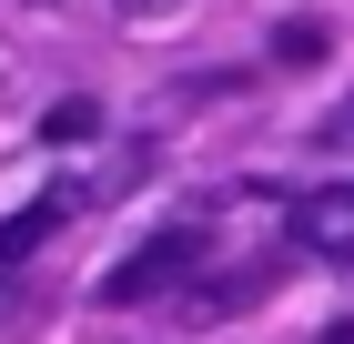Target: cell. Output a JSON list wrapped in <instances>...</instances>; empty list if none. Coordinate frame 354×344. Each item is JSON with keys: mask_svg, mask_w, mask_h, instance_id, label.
<instances>
[{"mask_svg": "<svg viewBox=\"0 0 354 344\" xmlns=\"http://www.w3.org/2000/svg\"><path fill=\"white\" fill-rule=\"evenodd\" d=\"M192 273H203V223H172V233L142 243L132 264H111V273H102V304H152V293L192 284Z\"/></svg>", "mask_w": 354, "mask_h": 344, "instance_id": "obj_1", "label": "cell"}, {"mask_svg": "<svg viewBox=\"0 0 354 344\" xmlns=\"http://www.w3.org/2000/svg\"><path fill=\"white\" fill-rule=\"evenodd\" d=\"M294 243L324 253V264H354V183H314L294 203Z\"/></svg>", "mask_w": 354, "mask_h": 344, "instance_id": "obj_2", "label": "cell"}, {"mask_svg": "<svg viewBox=\"0 0 354 344\" xmlns=\"http://www.w3.org/2000/svg\"><path fill=\"white\" fill-rule=\"evenodd\" d=\"M61 212H71L61 192H41V203H21V212H10V223H0V273H10V264H30V253L61 233Z\"/></svg>", "mask_w": 354, "mask_h": 344, "instance_id": "obj_3", "label": "cell"}, {"mask_svg": "<svg viewBox=\"0 0 354 344\" xmlns=\"http://www.w3.org/2000/svg\"><path fill=\"white\" fill-rule=\"evenodd\" d=\"M273 51H283V61H324L334 30H324V21H283V30H273Z\"/></svg>", "mask_w": 354, "mask_h": 344, "instance_id": "obj_4", "label": "cell"}, {"mask_svg": "<svg viewBox=\"0 0 354 344\" xmlns=\"http://www.w3.org/2000/svg\"><path fill=\"white\" fill-rule=\"evenodd\" d=\"M91 122H102L91 102H51L41 111V142H91Z\"/></svg>", "mask_w": 354, "mask_h": 344, "instance_id": "obj_5", "label": "cell"}, {"mask_svg": "<svg viewBox=\"0 0 354 344\" xmlns=\"http://www.w3.org/2000/svg\"><path fill=\"white\" fill-rule=\"evenodd\" d=\"M324 142H354V102H344V111H334V122H324Z\"/></svg>", "mask_w": 354, "mask_h": 344, "instance_id": "obj_6", "label": "cell"}, {"mask_svg": "<svg viewBox=\"0 0 354 344\" xmlns=\"http://www.w3.org/2000/svg\"><path fill=\"white\" fill-rule=\"evenodd\" d=\"M122 10H132V21H152V10H172V0H122Z\"/></svg>", "mask_w": 354, "mask_h": 344, "instance_id": "obj_7", "label": "cell"}, {"mask_svg": "<svg viewBox=\"0 0 354 344\" xmlns=\"http://www.w3.org/2000/svg\"><path fill=\"white\" fill-rule=\"evenodd\" d=\"M324 344H354V314H344V324H324Z\"/></svg>", "mask_w": 354, "mask_h": 344, "instance_id": "obj_8", "label": "cell"}]
</instances>
